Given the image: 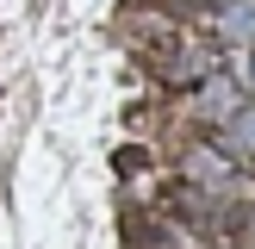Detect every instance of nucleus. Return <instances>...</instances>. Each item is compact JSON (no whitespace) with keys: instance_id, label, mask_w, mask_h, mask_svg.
<instances>
[{"instance_id":"f257e3e1","label":"nucleus","mask_w":255,"mask_h":249,"mask_svg":"<svg viewBox=\"0 0 255 249\" xmlns=\"http://www.w3.org/2000/svg\"><path fill=\"white\" fill-rule=\"evenodd\" d=\"M224 137H231V149L237 156H255V106H243L231 124H224Z\"/></svg>"},{"instance_id":"f03ea898","label":"nucleus","mask_w":255,"mask_h":249,"mask_svg":"<svg viewBox=\"0 0 255 249\" xmlns=\"http://www.w3.org/2000/svg\"><path fill=\"white\" fill-rule=\"evenodd\" d=\"M224 37H249L255 31V0H237V6H224Z\"/></svg>"},{"instance_id":"7ed1b4c3","label":"nucleus","mask_w":255,"mask_h":249,"mask_svg":"<svg viewBox=\"0 0 255 249\" xmlns=\"http://www.w3.org/2000/svg\"><path fill=\"white\" fill-rule=\"evenodd\" d=\"M249 81H255V56H249Z\"/></svg>"}]
</instances>
